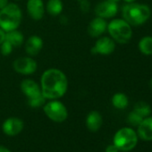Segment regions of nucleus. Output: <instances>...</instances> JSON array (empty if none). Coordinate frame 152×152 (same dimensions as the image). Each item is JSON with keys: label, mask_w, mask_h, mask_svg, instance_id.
<instances>
[{"label": "nucleus", "mask_w": 152, "mask_h": 152, "mask_svg": "<svg viewBox=\"0 0 152 152\" xmlns=\"http://www.w3.org/2000/svg\"><path fill=\"white\" fill-rule=\"evenodd\" d=\"M107 29V23L106 22V19H103L101 17H96L92 19L88 26V33L92 38H99Z\"/></svg>", "instance_id": "ddd939ff"}, {"label": "nucleus", "mask_w": 152, "mask_h": 152, "mask_svg": "<svg viewBox=\"0 0 152 152\" xmlns=\"http://www.w3.org/2000/svg\"><path fill=\"white\" fill-rule=\"evenodd\" d=\"M112 105L117 109H124L129 104L128 97L123 92H117L112 97Z\"/></svg>", "instance_id": "6ab92c4d"}, {"label": "nucleus", "mask_w": 152, "mask_h": 152, "mask_svg": "<svg viewBox=\"0 0 152 152\" xmlns=\"http://www.w3.org/2000/svg\"><path fill=\"white\" fill-rule=\"evenodd\" d=\"M21 91L27 97L28 99L42 95L40 85L31 79H25L21 83Z\"/></svg>", "instance_id": "f8f14e48"}, {"label": "nucleus", "mask_w": 152, "mask_h": 152, "mask_svg": "<svg viewBox=\"0 0 152 152\" xmlns=\"http://www.w3.org/2000/svg\"><path fill=\"white\" fill-rule=\"evenodd\" d=\"M137 127V135L140 140L144 141L152 140V116L143 118Z\"/></svg>", "instance_id": "4468645a"}, {"label": "nucleus", "mask_w": 152, "mask_h": 152, "mask_svg": "<svg viewBox=\"0 0 152 152\" xmlns=\"http://www.w3.org/2000/svg\"><path fill=\"white\" fill-rule=\"evenodd\" d=\"M14 70L23 75L33 74L38 69V63L31 56H21L13 63Z\"/></svg>", "instance_id": "0eeeda50"}, {"label": "nucleus", "mask_w": 152, "mask_h": 152, "mask_svg": "<svg viewBox=\"0 0 152 152\" xmlns=\"http://www.w3.org/2000/svg\"><path fill=\"white\" fill-rule=\"evenodd\" d=\"M45 103H46V99L43 97V95H40L39 97H36V98L28 99V105L30 107H33V108L40 107L44 106Z\"/></svg>", "instance_id": "5701e85b"}, {"label": "nucleus", "mask_w": 152, "mask_h": 152, "mask_svg": "<svg viewBox=\"0 0 152 152\" xmlns=\"http://www.w3.org/2000/svg\"><path fill=\"white\" fill-rule=\"evenodd\" d=\"M6 40L12 44L14 48H19L23 45L24 38L23 34L18 30H13L6 32Z\"/></svg>", "instance_id": "f3484780"}, {"label": "nucleus", "mask_w": 152, "mask_h": 152, "mask_svg": "<svg viewBox=\"0 0 152 152\" xmlns=\"http://www.w3.org/2000/svg\"><path fill=\"white\" fill-rule=\"evenodd\" d=\"M43 39L38 35L31 36L25 43V51L30 56H35L43 48Z\"/></svg>", "instance_id": "2eb2a0df"}, {"label": "nucleus", "mask_w": 152, "mask_h": 152, "mask_svg": "<svg viewBox=\"0 0 152 152\" xmlns=\"http://www.w3.org/2000/svg\"><path fill=\"white\" fill-rule=\"evenodd\" d=\"M139 50L140 53L146 56L152 55V37L151 36H145L143 37L138 45Z\"/></svg>", "instance_id": "aec40b11"}, {"label": "nucleus", "mask_w": 152, "mask_h": 152, "mask_svg": "<svg viewBox=\"0 0 152 152\" xmlns=\"http://www.w3.org/2000/svg\"><path fill=\"white\" fill-rule=\"evenodd\" d=\"M0 152H11V150L3 145H0Z\"/></svg>", "instance_id": "c85d7f7f"}, {"label": "nucleus", "mask_w": 152, "mask_h": 152, "mask_svg": "<svg viewBox=\"0 0 152 152\" xmlns=\"http://www.w3.org/2000/svg\"><path fill=\"white\" fill-rule=\"evenodd\" d=\"M47 12L52 15V16H58L59 15H61L63 8H64V5L62 0H48L46 7Z\"/></svg>", "instance_id": "a211bd4d"}, {"label": "nucleus", "mask_w": 152, "mask_h": 152, "mask_svg": "<svg viewBox=\"0 0 152 152\" xmlns=\"http://www.w3.org/2000/svg\"><path fill=\"white\" fill-rule=\"evenodd\" d=\"M6 40V31L0 28V45Z\"/></svg>", "instance_id": "bb28decb"}, {"label": "nucleus", "mask_w": 152, "mask_h": 152, "mask_svg": "<svg viewBox=\"0 0 152 152\" xmlns=\"http://www.w3.org/2000/svg\"><path fill=\"white\" fill-rule=\"evenodd\" d=\"M120 150L118 149V148L113 143V144H110L108 145L106 149H105V152H119Z\"/></svg>", "instance_id": "a878e982"}, {"label": "nucleus", "mask_w": 152, "mask_h": 152, "mask_svg": "<svg viewBox=\"0 0 152 152\" xmlns=\"http://www.w3.org/2000/svg\"><path fill=\"white\" fill-rule=\"evenodd\" d=\"M110 1H114V2H116V3H117V2L119 1V0H110Z\"/></svg>", "instance_id": "2f4dec72"}, {"label": "nucleus", "mask_w": 152, "mask_h": 152, "mask_svg": "<svg viewBox=\"0 0 152 152\" xmlns=\"http://www.w3.org/2000/svg\"><path fill=\"white\" fill-rule=\"evenodd\" d=\"M40 89L46 99H58L67 91L68 80L65 73L56 68L46 70L40 77Z\"/></svg>", "instance_id": "f257e3e1"}, {"label": "nucleus", "mask_w": 152, "mask_h": 152, "mask_svg": "<svg viewBox=\"0 0 152 152\" xmlns=\"http://www.w3.org/2000/svg\"><path fill=\"white\" fill-rule=\"evenodd\" d=\"M9 4L8 0H0V10L5 8Z\"/></svg>", "instance_id": "cd10ccee"}, {"label": "nucleus", "mask_w": 152, "mask_h": 152, "mask_svg": "<svg viewBox=\"0 0 152 152\" xmlns=\"http://www.w3.org/2000/svg\"><path fill=\"white\" fill-rule=\"evenodd\" d=\"M26 9L29 16L35 21L41 20L45 14V6L42 0H28Z\"/></svg>", "instance_id": "9b49d317"}, {"label": "nucleus", "mask_w": 152, "mask_h": 152, "mask_svg": "<svg viewBox=\"0 0 152 152\" xmlns=\"http://www.w3.org/2000/svg\"><path fill=\"white\" fill-rule=\"evenodd\" d=\"M142 120H143V117L140 116V115L138 113H136L134 110L132 111L131 113H129V115H128V116H127V121H128V123H129L131 125H132V126H138V125L141 123Z\"/></svg>", "instance_id": "4be33fe9"}, {"label": "nucleus", "mask_w": 152, "mask_h": 152, "mask_svg": "<svg viewBox=\"0 0 152 152\" xmlns=\"http://www.w3.org/2000/svg\"><path fill=\"white\" fill-rule=\"evenodd\" d=\"M2 130L7 136H16L23 130V122L18 117H9L3 123Z\"/></svg>", "instance_id": "9d476101"}, {"label": "nucleus", "mask_w": 152, "mask_h": 152, "mask_svg": "<svg viewBox=\"0 0 152 152\" xmlns=\"http://www.w3.org/2000/svg\"><path fill=\"white\" fill-rule=\"evenodd\" d=\"M133 110L136 113H138L140 116H142L143 118H145L147 116H149L150 114H151V107H150V106L148 103L144 102V101L137 102L134 105Z\"/></svg>", "instance_id": "412c9836"}, {"label": "nucleus", "mask_w": 152, "mask_h": 152, "mask_svg": "<svg viewBox=\"0 0 152 152\" xmlns=\"http://www.w3.org/2000/svg\"><path fill=\"white\" fill-rule=\"evenodd\" d=\"M23 20V13L20 7L15 3H9L0 10V28L6 32L17 30Z\"/></svg>", "instance_id": "7ed1b4c3"}, {"label": "nucleus", "mask_w": 152, "mask_h": 152, "mask_svg": "<svg viewBox=\"0 0 152 152\" xmlns=\"http://www.w3.org/2000/svg\"><path fill=\"white\" fill-rule=\"evenodd\" d=\"M118 12V6L116 2L110 0H104L99 3L95 7V14L98 17L103 19H109L114 17Z\"/></svg>", "instance_id": "1a4fd4ad"}, {"label": "nucleus", "mask_w": 152, "mask_h": 152, "mask_svg": "<svg viewBox=\"0 0 152 152\" xmlns=\"http://www.w3.org/2000/svg\"><path fill=\"white\" fill-rule=\"evenodd\" d=\"M110 37L119 44H125L130 41L132 36V26L124 19H114L107 24Z\"/></svg>", "instance_id": "20e7f679"}, {"label": "nucleus", "mask_w": 152, "mask_h": 152, "mask_svg": "<svg viewBox=\"0 0 152 152\" xmlns=\"http://www.w3.org/2000/svg\"><path fill=\"white\" fill-rule=\"evenodd\" d=\"M137 132L131 127H124L119 129L114 135L113 143L120 151L128 152L133 149L138 143Z\"/></svg>", "instance_id": "39448f33"}, {"label": "nucleus", "mask_w": 152, "mask_h": 152, "mask_svg": "<svg viewBox=\"0 0 152 152\" xmlns=\"http://www.w3.org/2000/svg\"><path fill=\"white\" fill-rule=\"evenodd\" d=\"M78 6L83 13H88L91 9V2L89 0H78Z\"/></svg>", "instance_id": "393cba45"}, {"label": "nucleus", "mask_w": 152, "mask_h": 152, "mask_svg": "<svg viewBox=\"0 0 152 152\" xmlns=\"http://www.w3.org/2000/svg\"><path fill=\"white\" fill-rule=\"evenodd\" d=\"M45 115L53 122L63 123L68 117V110L66 107L58 99H52L45 103L43 107Z\"/></svg>", "instance_id": "423d86ee"}, {"label": "nucleus", "mask_w": 152, "mask_h": 152, "mask_svg": "<svg viewBox=\"0 0 152 152\" xmlns=\"http://www.w3.org/2000/svg\"><path fill=\"white\" fill-rule=\"evenodd\" d=\"M16 1H19V0H16Z\"/></svg>", "instance_id": "473e14b6"}, {"label": "nucleus", "mask_w": 152, "mask_h": 152, "mask_svg": "<svg viewBox=\"0 0 152 152\" xmlns=\"http://www.w3.org/2000/svg\"><path fill=\"white\" fill-rule=\"evenodd\" d=\"M115 49V42L112 38L100 37L91 48V53L95 55L107 56L112 54Z\"/></svg>", "instance_id": "6e6552de"}, {"label": "nucleus", "mask_w": 152, "mask_h": 152, "mask_svg": "<svg viewBox=\"0 0 152 152\" xmlns=\"http://www.w3.org/2000/svg\"><path fill=\"white\" fill-rule=\"evenodd\" d=\"M123 19L131 26H139L145 23L151 15L150 8L143 4L127 3L122 9Z\"/></svg>", "instance_id": "f03ea898"}, {"label": "nucleus", "mask_w": 152, "mask_h": 152, "mask_svg": "<svg viewBox=\"0 0 152 152\" xmlns=\"http://www.w3.org/2000/svg\"><path fill=\"white\" fill-rule=\"evenodd\" d=\"M124 2H126V3H132V2H134L135 0H124Z\"/></svg>", "instance_id": "c756f323"}, {"label": "nucleus", "mask_w": 152, "mask_h": 152, "mask_svg": "<svg viewBox=\"0 0 152 152\" xmlns=\"http://www.w3.org/2000/svg\"><path fill=\"white\" fill-rule=\"evenodd\" d=\"M13 49H14V47L7 40H5L1 45H0V51H1L3 56H9V55H11Z\"/></svg>", "instance_id": "b1692460"}, {"label": "nucleus", "mask_w": 152, "mask_h": 152, "mask_svg": "<svg viewBox=\"0 0 152 152\" xmlns=\"http://www.w3.org/2000/svg\"><path fill=\"white\" fill-rule=\"evenodd\" d=\"M148 84H149V87H150V89L152 90V78L149 80V83H148Z\"/></svg>", "instance_id": "7c9ffc66"}, {"label": "nucleus", "mask_w": 152, "mask_h": 152, "mask_svg": "<svg viewBox=\"0 0 152 152\" xmlns=\"http://www.w3.org/2000/svg\"><path fill=\"white\" fill-rule=\"evenodd\" d=\"M103 123L102 115L99 111H91L86 117V126L91 132H98Z\"/></svg>", "instance_id": "dca6fc26"}]
</instances>
